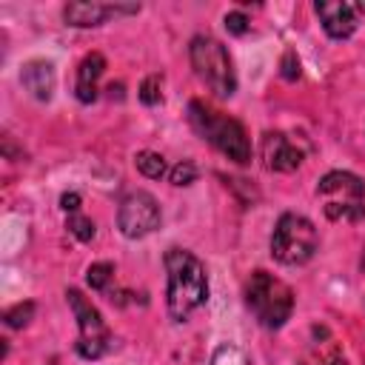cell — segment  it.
<instances>
[{
    "label": "cell",
    "instance_id": "7a4b0ae2",
    "mask_svg": "<svg viewBox=\"0 0 365 365\" xmlns=\"http://www.w3.org/2000/svg\"><path fill=\"white\" fill-rule=\"evenodd\" d=\"M188 120H191L194 131L202 140H208L228 160H234L240 165H245L251 160V143H248V134H245L242 123H237L231 117H220L217 111H211L200 100H191L188 103Z\"/></svg>",
    "mask_w": 365,
    "mask_h": 365
},
{
    "label": "cell",
    "instance_id": "30bf717a",
    "mask_svg": "<svg viewBox=\"0 0 365 365\" xmlns=\"http://www.w3.org/2000/svg\"><path fill=\"white\" fill-rule=\"evenodd\" d=\"M262 160L271 171H294L302 163V148L282 131H268L262 137Z\"/></svg>",
    "mask_w": 365,
    "mask_h": 365
},
{
    "label": "cell",
    "instance_id": "d4e9b609",
    "mask_svg": "<svg viewBox=\"0 0 365 365\" xmlns=\"http://www.w3.org/2000/svg\"><path fill=\"white\" fill-rule=\"evenodd\" d=\"M362 268H365V257H362Z\"/></svg>",
    "mask_w": 365,
    "mask_h": 365
},
{
    "label": "cell",
    "instance_id": "cb8c5ba5",
    "mask_svg": "<svg viewBox=\"0 0 365 365\" xmlns=\"http://www.w3.org/2000/svg\"><path fill=\"white\" fill-rule=\"evenodd\" d=\"M325 365H345V359H342V356H331Z\"/></svg>",
    "mask_w": 365,
    "mask_h": 365
},
{
    "label": "cell",
    "instance_id": "9a60e30c",
    "mask_svg": "<svg viewBox=\"0 0 365 365\" xmlns=\"http://www.w3.org/2000/svg\"><path fill=\"white\" fill-rule=\"evenodd\" d=\"M111 279H114V265L111 262H91L88 271H86V282L94 291H106Z\"/></svg>",
    "mask_w": 365,
    "mask_h": 365
},
{
    "label": "cell",
    "instance_id": "52a82bcc",
    "mask_svg": "<svg viewBox=\"0 0 365 365\" xmlns=\"http://www.w3.org/2000/svg\"><path fill=\"white\" fill-rule=\"evenodd\" d=\"M66 299H68V305L74 311V319H77V328H80V339L74 345L77 354L83 359H100L108 351V328H106L100 311L77 288H68Z\"/></svg>",
    "mask_w": 365,
    "mask_h": 365
},
{
    "label": "cell",
    "instance_id": "277c9868",
    "mask_svg": "<svg viewBox=\"0 0 365 365\" xmlns=\"http://www.w3.org/2000/svg\"><path fill=\"white\" fill-rule=\"evenodd\" d=\"M317 197L334 222H359L365 217V182L351 171H328L317 182Z\"/></svg>",
    "mask_w": 365,
    "mask_h": 365
},
{
    "label": "cell",
    "instance_id": "8992f818",
    "mask_svg": "<svg viewBox=\"0 0 365 365\" xmlns=\"http://www.w3.org/2000/svg\"><path fill=\"white\" fill-rule=\"evenodd\" d=\"M319 237L308 217L302 214H282L271 234V254L282 265H302L317 254Z\"/></svg>",
    "mask_w": 365,
    "mask_h": 365
},
{
    "label": "cell",
    "instance_id": "4fadbf2b",
    "mask_svg": "<svg viewBox=\"0 0 365 365\" xmlns=\"http://www.w3.org/2000/svg\"><path fill=\"white\" fill-rule=\"evenodd\" d=\"M63 17L68 26H77V29H91V26H100L111 17V6H103V3H68L63 9Z\"/></svg>",
    "mask_w": 365,
    "mask_h": 365
},
{
    "label": "cell",
    "instance_id": "603a6c76",
    "mask_svg": "<svg viewBox=\"0 0 365 365\" xmlns=\"http://www.w3.org/2000/svg\"><path fill=\"white\" fill-rule=\"evenodd\" d=\"M60 208H63V211H71V214H77V208H80V194H74V191L63 194V197H60Z\"/></svg>",
    "mask_w": 365,
    "mask_h": 365
},
{
    "label": "cell",
    "instance_id": "5bb4252c",
    "mask_svg": "<svg viewBox=\"0 0 365 365\" xmlns=\"http://www.w3.org/2000/svg\"><path fill=\"white\" fill-rule=\"evenodd\" d=\"M134 165H137V171H140L143 177H148V180H160V177H165V171H168L163 154H157V151H137Z\"/></svg>",
    "mask_w": 365,
    "mask_h": 365
},
{
    "label": "cell",
    "instance_id": "7402d4cb",
    "mask_svg": "<svg viewBox=\"0 0 365 365\" xmlns=\"http://www.w3.org/2000/svg\"><path fill=\"white\" fill-rule=\"evenodd\" d=\"M225 29H228L231 34H245V31H248V17H245L242 11H228V14H225Z\"/></svg>",
    "mask_w": 365,
    "mask_h": 365
},
{
    "label": "cell",
    "instance_id": "ac0fdd59",
    "mask_svg": "<svg viewBox=\"0 0 365 365\" xmlns=\"http://www.w3.org/2000/svg\"><path fill=\"white\" fill-rule=\"evenodd\" d=\"M31 317H34V302H17V305H11L3 314V319H6L9 328H23V325H29Z\"/></svg>",
    "mask_w": 365,
    "mask_h": 365
},
{
    "label": "cell",
    "instance_id": "3957f363",
    "mask_svg": "<svg viewBox=\"0 0 365 365\" xmlns=\"http://www.w3.org/2000/svg\"><path fill=\"white\" fill-rule=\"evenodd\" d=\"M245 305L262 328H282L294 311V291L268 271H254L245 282Z\"/></svg>",
    "mask_w": 365,
    "mask_h": 365
},
{
    "label": "cell",
    "instance_id": "9c48e42d",
    "mask_svg": "<svg viewBox=\"0 0 365 365\" xmlns=\"http://www.w3.org/2000/svg\"><path fill=\"white\" fill-rule=\"evenodd\" d=\"M314 9H317L319 23H322V29H325V34H328L331 40H345V37H351V34L356 31V26H359V20H356L359 6H354V3L319 0Z\"/></svg>",
    "mask_w": 365,
    "mask_h": 365
},
{
    "label": "cell",
    "instance_id": "2e32d148",
    "mask_svg": "<svg viewBox=\"0 0 365 365\" xmlns=\"http://www.w3.org/2000/svg\"><path fill=\"white\" fill-rule=\"evenodd\" d=\"M137 97H140L143 106H157V103H163V77H160V74H148V77L140 83Z\"/></svg>",
    "mask_w": 365,
    "mask_h": 365
},
{
    "label": "cell",
    "instance_id": "5b68a950",
    "mask_svg": "<svg viewBox=\"0 0 365 365\" xmlns=\"http://www.w3.org/2000/svg\"><path fill=\"white\" fill-rule=\"evenodd\" d=\"M188 57L194 66V74L217 94V97H231L237 91V77L234 66L228 57V48L211 37V34H197L188 43Z\"/></svg>",
    "mask_w": 365,
    "mask_h": 365
},
{
    "label": "cell",
    "instance_id": "ba28073f",
    "mask_svg": "<svg viewBox=\"0 0 365 365\" xmlns=\"http://www.w3.org/2000/svg\"><path fill=\"white\" fill-rule=\"evenodd\" d=\"M160 225V202L148 191H131L120 200L117 228L128 240H140Z\"/></svg>",
    "mask_w": 365,
    "mask_h": 365
},
{
    "label": "cell",
    "instance_id": "8fae6325",
    "mask_svg": "<svg viewBox=\"0 0 365 365\" xmlns=\"http://www.w3.org/2000/svg\"><path fill=\"white\" fill-rule=\"evenodd\" d=\"M20 83L23 88L40 100V103H48L51 94H54V86H57V74H54V66L48 60H29L23 63L20 68Z\"/></svg>",
    "mask_w": 365,
    "mask_h": 365
},
{
    "label": "cell",
    "instance_id": "7c38bea8",
    "mask_svg": "<svg viewBox=\"0 0 365 365\" xmlns=\"http://www.w3.org/2000/svg\"><path fill=\"white\" fill-rule=\"evenodd\" d=\"M103 71H106V57L103 54L91 51V54L83 57V63L77 68V86H74V94H77L80 103L97 100V80L103 77Z\"/></svg>",
    "mask_w": 365,
    "mask_h": 365
},
{
    "label": "cell",
    "instance_id": "44dd1931",
    "mask_svg": "<svg viewBox=\"0 0 365 365\" xmlns=\"http://www.w3.org/2000/svg\"><path fill=\"white\" fill-rule=\"evenodd\" d=\"M279 74H282L285 80H297V77H299V60H297V54H294V51H285V54H282Z\"/></svg>",
    "mask_w": 365,
    "mask_h": 365
},
{
    "label": "cell",
    "instance_id": "d6986e66",
    "mask_svg": "<svg viewBox=\"0 0 365 365\" xmlns=\"http://www.w3.org/2000/svg\"><path fill=\"white\" fill-rule=\"evenodd\" d=\"M66 228H68L80 242H88V240L94 237V222H91L88 217H83V214H71V217L66 220Z\"/></svg>",
    "mask_w": 365,
    "mask_h": 365
},
{
    "label": "cell",
    "instance_id": "e0dca14e",
    "mask_svg": "<svg viewBox=\"0 0 365 365\" xmlns=\"http://www.w3.org/2000/svg\"><path fill=\"white\" fill-rule=\"evenodd\" d=\"M211 365H248V356L237 345H220L211 354Z\"/></svg>",
    "mask_w": 365,
    "mask_h": 365
},
{
    "label": "cell",
    "instance_id": "ffe728a7",
    "mask_svg": "<svg viewBox=\"0 0 365 365\" xmlns=\"http://www.w3.org/2000/svg\"><path fill=\"white\" fill-rule=\"evenodd\" d=\"M168 177H171L174 185H191V182L197 180V165H194L191 160H182V163H177V165L168 171Z\"/></svg>",
    "mask_w": 365,
    "mask_h": 365
},
{
    "label": "cell",
    "instance_id": "6da1fadb",
    "mask_svg": "<svg viewBox=\"0 0 365 365\" xmlns=\"http://www.w3.org/2000/svg\"><path fill=\"white\" fill-rule=\"evenodd\" d=\"M165 308L174 322H185L205 299H208V277L200 257L185 248L165 251Z\"/></svg>",
    "mask_w": 365,
    "mask_h": 365
}]
</instances>
